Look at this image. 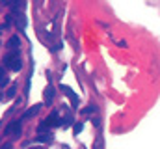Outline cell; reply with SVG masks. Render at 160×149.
I'll use <instances>...</instances> for the list:
<instances>
[{
    "mask_svg": "<svg viewBox=\"0 0 160 149\" xmlns=\"http://www.w3.org/2000/svg\"><path fill=\"white\" fill-rule=\"evenodd\" d=\"M48 129H50V127L47 125V121H43L39 127H38V134H39V132H45V131H48Z\"/></svg>",
    "mask_w": 160,
    "mask_h": 149,
    "instance_id": "5bb4252c",
    "label": "cell"
},
{
    "mask_svg": "<svg viewBox=\"0 0 160 149\" xmlns=\"http://www.w3.org/2000/svg\"><path fill=\"white\" fill-rule=\"evenodd\" d=\"M91 123H95V127H101V119L99 117H91Z\"/></svg>",
    "mask_w": 160,
    "mask_h": 149,
    "instance_id": "2e32d148",
    "label": "cell"
},
{
    "mask_svg": "<svg viewBox=\"0 0 160 149\" xmlns=\"http://www.w3.org/2000/svg\"><path fill=\"white\" fill-rule=\"evenodd\" d=\"M41 106H43L41 103H38V105H34V106H30L28 110H26L24 114H22V117H21V119H32V117H36V116L39 114Z\"/></svg>",
    "mask_w": 160,
    "mask_h": 149,
    "instance_id": "5b68a950",
    "label": "cell"
},
{
    "mask_svg": "<svg viewBox=\"0 0 160 149\" xmlns=\"http://www.w3.org/2000/svg\"><path fill=\"white\" fill-rule=\"evenodd\" d=\"M45 121H47V125H48V127H58V123H60V114L54 110L48 117H47V119H45Z\"/></svg>",
    "mask_w": 160,
    "mask_h": 149,
    "instance_id": "8992f818",
    "label": "cell"
},
{
    "mask_svg": "<svg viewBox=\"0 0 160 149\" xmlns=\"http://www.w3.org/2000/svg\"><path fill=\"white\" fill-rule=\"evenodd\" d=\"M21 132H22L21 121H11V123L6 127V131H4V134H6V136H13V134H21Z\"/></svg>",
    "mask_w": 160,
    "mask_h": 149,
    "instance_id": "3957f363",
    "label": "cell"
},
{
    "mask_svg": "<svg viewBox=\"0 0 160 149\" xmlns=\"http://www.w3.org/2000/svg\"><path fill=\"white\" fill-rule=\"evenodd\" d=\"M82 129H84V123H82V121H78V123H75V125H73V132H75V134L82 132Z\"/></svg>",
    "mask_w": 160,
    "mask_h": 149,
    "instance_id": "7c38bea8",
    "label": "cell"
},
{
    "mask_svg": "<svg viewBox=\"0 0 160 149\" xmlns=\"http://www.w3.org/2000/svg\"><path fill=\"white\" fill-rule=\"evenodd\" d=\"M118 47H121V49H127V41H118Z\"/></svg>",
    "mask_w": 160,
    "mask_h": 149,
    "instance_id": "e0dca14e",
    "label": "cell"
},
{
    "mask_svg": "<svg viewBox=\"0 0 160 149\" xmlns=\"http://www.w3.org/2000/svg\"><path fill=\"white\" fill-rule=\"evenodd\" d=\"M52 99H54V86H52V84H48V88H47V91H45V103H47V105H50V103H52Z\"/></svg>",
    "mask_w": 160,
    "mask_h": 149,
    "instance_id": "ba28073f",
    "label": "cell"
},
{
    "mask_svg": "<svg viewBox=\"0 0 160 149\" xmlns=\"http://www.w3.org/2000/svg\"><path fill=\"white\" fill-rule=\"evenodd\" d=\"M8 84H9V78H8V76H2V78H0V88H6Z\"/></svg>",
    "mask_w": 160,
    "mask_h": 149,
    "instance_id": "9a60e30c",
    "label": "cell"
},
{
    "mask_svg": "<svg viewBox=\"0 0 160 149\" xmlns=\"http://www.w3.org/2000/svg\"><path fill=\"white\" fill-rule=\"evenodd\" d=\"M4 67L9 69V71H21V67H22L21 52L19 50H9L4 58Z\"/></svg>",
    "mask_w": 160,
    "mask_h": 149,
    "instance_id": "6da1fadb",
    "label": "cell"
},
{
    "mask_svg": "<svg viewBox=\"0 0 160 149\" xmlns=\"http://www.w3.org/2000/svg\"><path fill=\"white\" fill-rule=\"evenodd\" d=\"M82 114H93V112H97V106H93V105H91V106H86V108H82Z\"/></svg>",
    "mask_w": 160,
    "mask_h": 149,
    "instance_id": "4fadbf2b",
    "label": "cell"
},
{
    "mask_svg": "<svg viewBox=\"0 0 160 149\" xmlns=\"http://www.w3.org/2000/svg\"><path fill=\"white\" fill-rule=\"evenodd\" d=\"M73 125V117H65V121L62 119L60 123H58V127H63V129H67V127H71Z\"/></svg>",
    "mask_w": 160,
    "mask_h": 149,
    "instance_id": "8fae6325",
    "label": "cell"
},
{
    "mask_svg": "<svg viewBox=\"0 0 160 149\" xmlns=\"http://www.w3.org/2000/svg\"><path fill=\"white\" fill-rule=\"evenodd\" d=\"M58 88L62 90V93H63V95H67V97H69V101H71V106H73L75 110H78V103H80V101H78V95H77V93H75V91H73L69 86H65V84H60Z\"/></svg>",
    "mask_w": 160,
    "mask_h": 149,
    "instance_id": "7a4b0ae2",
    "label": "cell"
},
{
    "mask_svg": "<svg viewBox=\"0 0 160 149\" xmlns=\"http://www.w3.org/2000/svg\"><path fill=\"white\" fill-rule=\"evenodd\" d=\"M6 49H8V50H19V49H21V37L17 36V34L11 36L6 41Z\"/></svg>",
    "mask_w": 160,
    "mask_h": 149,
    "instance_id": "277c9868",
    "label": "cell"
},
{
    "mask_svg": "<svg viewBox=\"0 0 160 149\" xmlns=\"http://www.w3.org/2000/svg\"><path fill=\"white\" fill-rule=\"evenodd\" d=\"M54 140V136L48 132V131H45V132H39V136H38V142H45V144H50Z\"/></svg>",
    "mask_w": 160,
    "mask_h": 149,
    "instance_id": "52a82bcc",
    "label": "cell"
},
{
    "mask_svg": "<svg viewBox=\"0 0 160 149\" xmlns=\"http://www.w3.org/2000/svg\"><path fill=\"white\" fill-rule=\"evenodd\" d=\"M15 26H17L19 30H24V28H26V17H24L22 13H19V15H17V21H15Z\"/></svg>",
    "mask_w": 160,
    "mask_h": 149,
    "instance_id": "9c48e42d",
    "label": "cell"
},
{
    "mask_svg": "<svg viewBox=\"0 0 160 149\" xmlns=\"http://www.w3.org/2000/svg\"><path fill=\"white\" fill-rule=\"evenodd\" d=\"M2 76H6V73H4V67H0V78Z\"/></svg>",
    "mask_w": 160,
    "mask_h": 149,
    "instance_id": "ac0fdd59",
    "label": "cell"
},
{
    "mask_svg": "<svg viewBox=\"0 0 160 149\" xmlns=\"http://www.w3.org/2000/svg\"><path fill=\"white\" fill-rule=\"evenodd\" d=\"M15 93H17V84H13V86L8 90V93H6V99H13V97H15Z\"/></svg>",
    "mask_w": 160,
    "mask_h": 149,
    "instance_id": "30bf717a",
    "label": "cell"
}]
</instances>
